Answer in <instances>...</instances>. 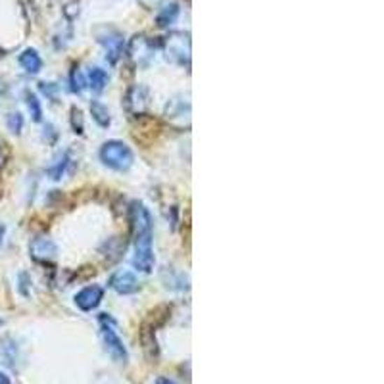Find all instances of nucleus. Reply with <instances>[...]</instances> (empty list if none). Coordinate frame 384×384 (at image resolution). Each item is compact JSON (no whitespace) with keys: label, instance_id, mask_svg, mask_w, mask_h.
<instances>
[{"label":"nucleus","instance_id":"nucleus-1","mask_svg":"<svg viewBox=\"0 0 384 384\" xmlns=\"http://www.w3.org/2000/svg\"><path fill=\"white\" fill-rule=\"evenodd\" d=\"M131 231L135 241L133 265L136 271L152 273L154 269V248H152V215L143 202H133L129 208Z\"/></svg>","mask_w":384,"mask_h":384},{"label":"nucleus","instance_id":"nucleus-2","mask_svg":"<svg viewBox=\"0 0 384 384\" xmlns=\"http://www.w3.org/2000/svg\"><path fill=\"white\" fill-rule=\"evenodd\" d=\"M100 159L113 171H127L135 162V154L123 141H108L100 148Z\"/></svg>","mask_w":384,"mask_h":384},{"label":"nucleus","instance_id":"nucleus-3","mask_svg":"<svg viewBox=\"0 0 384 384\" xmlns=\"http://www.w3.org/2000/svg\"><path fill=\"white\" fill-rule=\"evenodd\" d=\"M100 334H102V340H104V348L108 355L112 357L115 363H125L127 362V348L123 344V340L120 339V334L115 332L112 325H108V317L106 313H102L100 317Z\"/></svg>","mask_w":384,"mask_h":384},{"label":"nucleus","instance_id":"nucleus-4","mask_svg":"<svg viewBox=\"0 0 384 384\" xmlns=\"http://www.w3.org/2000/svg\"><path fill=\"white\" fill-rule=\"evenodd\" d=\"M110 288H113L121 296H129V294H136L141 290V283L136 279L135 273L120 269L110 277Z\"/></svg>","mask_w":384,"mask_h":384},{"label":"nucleus","instance_id":"nucleus-5","mask_svg":"<svg viewBox=\"0 0 384 384\" xmlns=\"http://www.w3.org/2000/svg\"><path fill=\"white\" fill-rule=\"evenodd\" d=\"M125 106L131 113L135 115H141L148 110L150 106V91L144 87V85H135L127 91V97H125Z\"/></svg>","mask_w":384,"mask_h":384},{"label":"nucleus","instance_id":"nucleus-6","mask_svg":"<svg viewBox=\"0 0 384 384\" xmlns=\"http://www.w3.org/2000/svg\"><path fill=\"white\" fill-rule=\"evenodd\" d=\"M29 254L33 259H37V262H52L56 254H58V246H56V242L52 239H48V236H37V239H33L29 244Z\"/></svg>","mask_w":384,"mask_h":384},{"label":"nucleus","instance_id":"nucleus-7","mask_svg":"<svg viewBox=\"0 0 384 384\" xmlns=\"http://www.w3.org/2000/svg\"><path fill=\"white\" fill-rule=\"evenodd\" d=\"M102 298H104V288L100 285H91V287H85L81 292L76 294V304L77 308L83 309V311H92L100 306Z\"/></svg>","mask_w":384,"mask_h":384},{"label":"nucleus","instance_id":"nucleus-8","mask_svg":"<svg viewBox=\"0 0 384 384\" xmlns=\"http://www.w3.org/2000/svg\"><path fill=\"white\" fill-rule=\"evenodd\" d=\"M166 115L167 120L171 121L173 125H177V120L179 121V125H189V120H190V102L187 100V98L183 97H177L173 98V100H169L166 106Z\"/></svg>","mask_w":384,"mask_h":384},{"label":"nucleus","instance_id":"nucleus-9","mask_svg":"<svg viewBox=\"0 0 384 384\" xmlns=\"http://www.w3.org/2000/svg\"><path fill=\"white\" fill-rule=\"evenodd\" d=\"M20 64H22V68L27 71V73H38L41 68H43V60H41V56L37 54V50H25V52L20 56Z\"/></svg>","mask_w":384,"mask_h":384},{"label":"nucleus","instance_id":"nucleus-10","mask_svg":"<svg viewBox=\"0 0 384 384\" xmlns=\"http://www.w3.org/2000/svg\"><path fill=\"white\" fill-rule=\"evenodd\" d=\"M108 81L110 77L102 68H92L89 71V81H87V87H91L92 92H102L108 87Z\"/></svg>","mask_w":384,"mask_h":384},{"label":"nucleus","instance_id":"nucleus-11","mask_svg":"<svg viewBox=\"0 0 384 384\" xmlns=\"http://www.w3.org/2000/svg\"><path fill=\"white\" fill-rule=\"evenodd\" d=\"M91 113H92V120L97 121L100 127H108V125L112 123V118H110V110H108V106L102 104L100 100H92Z\"/></svg>","mask_w":384,"mask_h":384},{"label":"nucleus","instance_id":"nucleus-12","mask_svg":"<svg viewBox=\"0 0 384 384\" xmlns=\"http://www.w3.org/2000/svg\"><path fill=\"white\" fill-rule=\"evenodd\" d=\"M69 164H71V159H69L68 152L60 154V156L56 158V162H54L52 166L48 167V175H50V179H52V181H60L62 175L66 173V169H68Z\"/></svg>","mask_w":384,"mask_h":384},{"label":"nucleus","instance_id":"nucleus-13","mask_svg":"<svg viewBox=\"0 0 384 384\" xmlns=\"http://www.w3.org/2000/svg\"><path fill=\"white\" fill-rule=\"evenodd\" d=\"M69 83H71V91L76 92V94H81L87 89V79H85L79 68H73L71 76H69Z\"/></svg>","mask_w":384,"mask_h":384},{"label":"nucleus","instance_id":"nucleus-14","mask_svg":"<svg viewBox=\"0 0 384 384\" xmlns=\"http://www.w3.org/2000/svg\"><path fill=\"white\" fill-rule=\"evenodd\" d=\"M27 108H29L31 115H33V121L43 120V106H41V100L37 98V94L33 92H27Z\"/></svg>","mask_w":384,"mask_h":384},{"label":"nucleus","instance_id":"nucleus-15","mask_svg":"<svg viewBox=\"0 0 384 384\" xmlns=\"http://www.w3.org/2000/svg\"><path fill=\"white\" fill-rule=\"evenodd\" d=\"M6 125L8 129L14 133V135H20L23 131V115L20 112H12V113H8V118H6Z\"/></svg>","mask_w":384,"mask_h":384},{"label":"nucleus","instance_id":"nucleus-16","mask_svg":"<svg viewBox=\"0 0 384 384\" xmlns=\"http://www.w3.org/2000/svg\"><path fill=\"white\" fill-rule=\"evenodd\" d=\"M41 91L45 92L46 97L50 98V100H56V98H58V85L41 83Z\"/></svg>","mask_w":384,"mask_h":384},{"label":"nucleus","instance_id":"nucleus-17","mask_svg":"<svg viewBox=\"0 0 384 384\" xmlns=\"http://www.w3.org/2000/svg\"><path fill=\"white\" fill-rule=\"evenodd\" d=\"M0 384H12V381H10V377H8V375L0 373Z\"/></svg>","mask_w":384,"mask_h":384},{"label":"nucleus","instance_id":"nucleus-18","mask_svg":"<svg viewBox=\"0 0 384 384\" xmlns=\"http://www.w3.org/2000/svg\"><path fill=\"white\" fill-rule=\"evenodd\" d=\"M156 384H175L173 381H171V378H166V377H162V378H158V383Z\"/></svg>","mask_w":384,"mask_h":384},{"label":"nucleus","instance_id":"nucleus-19","mask_svg":"<svg viewBox=\"0 0 384 384\" xmlns=\"http://www.w3.org/2000/svg\"><path fill=\"white\" fill-rule=\"evenodd\" d=\"M2 56H4V52H2V48H0V58H2Z\"/></svg>","mask_w":384,"mask_h":384}]
</instances>
